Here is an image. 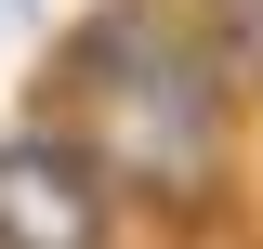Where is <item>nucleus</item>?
Listing matches in <instances>:
<instances>
[{
	"mask_svg": "<svg viewBox=\"0 0 263 249\" xmlns=\"http://www.w3.org/2000/svg\"><path fill=\"white\" fill-rule=\"evenodd\" d=\"M0 249H132V210L53 118L0 131Z\"/></svg>",
	"mask_w": 263,
	"mask_h": 249,
	"instance_id": "2",
	"label": "nucleus"
},
{
	"mask_svg": "<svg viewBox=\"0 0 263 249\" xmlns=\"http://www.w3.org/2000/svg\"><path fill=\"white\" fill-rule=\"evenodd\" d=\"M237 105L250 92L211 66V39L184 27V0H92L53 39L27 118H53L92 157L132 223H197L237 184Z\"/></svg>",
	"mask_w": 263,
	"mask_h": 249,
	"instance_id": "1",
	"label": "nucleus"
}]
</instances>
